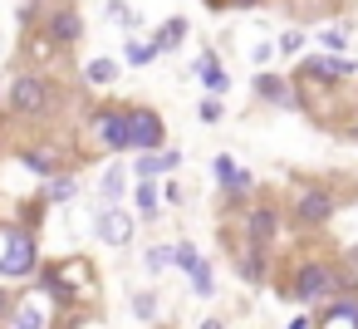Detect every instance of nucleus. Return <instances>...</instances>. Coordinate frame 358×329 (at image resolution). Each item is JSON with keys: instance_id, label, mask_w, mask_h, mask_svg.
Wrapping results in <instances>:
<instances>
[{"instance_id": "f257e3e1", "label": "nucleus", "mask_w": 358, "mask_h": 329, "mask_svg": "<svg viewBox=\"0 0 358 329\" xmlns=\"http://www.w3.org/2000/svg\"><path fill=\"white\" fill-rule=\"evenodd\" d=\"M35 285L59 304V309H74V304H94L99 300V275L84 255H69V260H40L35 270Z\"/></svg>"}, {"instance_id": "f03ea898", "label": "nucleus", "mask_w": 358, "mask_h": 329, "mask_svg": "<svg viewBox=\"0 0 358 329\" xmlns=\"http://www.w3.org/2000/svg\"><path fill=\"white\" fill-rule=\"evenodd\" d=\"M59 108H64V94H59V84H55L50 74H40V69H25V74L10 84V113H15V118L40 123V118H55Z\"/></svg>"}, {"instance_id": "7ed1b4c3", "label": "nucleus", "mask_w": 358, "mask_h": 329, "mask_svg": "<svg viewBox=\"0 0 358 329\" xmlns=\"http://www.w3.org/2000/svg\"><path fill=\"white\" fill-rule=\"evenodd\" d=\"M35 270H40V241H35V226L15 221L6 251H0V280H6V285H20V280H35Z\"/></svg>"}, {"instance_id": "20e7f679", "label": "nucleus", "mask_w": 358, "mask_h": 329, "mask_svg": "<svg viewBox=\"0 0 358 329\" xmlns=\"http://www.w3.org/2000/svg\"><path fill=\"white\" fill-rule=\"evenodd\" d=\"M89 138L103 153H133L128 148V104H99V108H89Z\"/></svg>"}, {"instance_id": "39448f33", "label": "nucleus", "mask_w": 358, "mask_h": 329, "mask_svg": "<svg viewBox=\"0 0 358 329\" xmlns=\"http://www.w3.org/2000/svg\"><path fill=\"white\" fill-rule=\"evenodd\" d=\"M334 290H338V270H334V265H324V260H304V265H294L289 295H294L299 304H324Z\"/></svg>"}, {"instance_id": "423d86ee", "label": "nucleus", "mask_w": 358, "mask_h": 329, "mask_svg": "<svg viewBox=\"0 0 358 329\" xmlns=\"http://www.w3.org/2000/svg\"><path fill=\"white\" fill-rule=\"evenodd\" d=\"M167 143V128H162V113L148 108V104H128V148L133 153H152Z\"/></svg>"}, {"instance_id": "0eeeda50", "label": "nucleus", "mask_w": 358, "mask_h": 329, "mask_svg": "<svg viewBox=\"0 0 358 329\" xmlns=\"http://www.w3.org/2000/svg\"><path fill=\"white\" fill-rule=\"evenodd\" d=\"M15 158H20V167H30L35 177H55V172L69 167V143H59V138H40V143H25Z\"/></svg>"}, {"instance_id": "6e6552de", "label": "nucleus", "mask_w": 358, "mask_h": 329, "mask_svg": "<svg viewBox=\"0 0 358 329\" xmlns=\"http://www.w3.org/2000/svg\"><path fill=\"white\" fill-rule=\"evenodd\" d=\"M40 30H45L59 50H74V45L84 40V15H79V6H55L50 20H45Z\"/></svg>"}, {"instance_id": "1a4fd4ad", "label": "nucleus", "mask_w": 358, "mask_h": 329, "mask_svg": "<svg viewBox=\"0 0 358 329\" xmlns=\"http://www.w3.org/2000/svg\"><path fill=\"white\" fill-rule=\"evenodd\" d=\"M329 216H334V197H329L324 187H304L299 202H294V221L314 231V226H324Z\"/></svg>"}, {"instance_id": "9d476101", "label": "nucleus", "mask_w": 358, "mask_h": 329, "mask_svg": "<svg viewBox=\"0 0 358 329\" xmlns=\"http://www.w3.org/2000/svg\"><path fill=\"white\" fill-rule=\"evenodd\" d=\"M99 241L103 246H128L133 241V216L118 211V206H103L99 211Z\"/></svg>"}, {"instance_id": "9b49d317", "label": "nucleus", "mask_w": 358, "mask_h": 329, "mask_svg": "<svg viewBox=\"0 0 358 329\" xmlns=\"http://www.w3.org/2000/svg\"><path fill=\"white\" fill-rule=\"evenodd\" d=\"M275 231H280V211H275V206H250V211H245V241L270 246Z\"/></svg>"}, {"instance_id": "f8f14e48", "label": "nucleus", "mask_w": 358, "mask_h": 329, "mask_svg": "<svg viewBox=\"0 0 358 329\" xmlns=\"http://www.w3.org/2000/svg\"><path fill=\"white\" fill-rule=\"evenodd\" d=\"M353 74H358V64H348V59H324V55L304 59V79H324V84H334V79H353Z\"/></svg>"}, {"instance_id": "ddd939ff", "label": "nucleus", "mask_w": 358, "mask_h": 329, "mask_svg": "<svg viewBox=\"0 0 358 329\" xmlns=\"http://www.w3.org/2000/svg\"><path fill=\"white\" fill-rule=\"evenodd\" d=\"M211 167H216V182L226 187V197H250V187H255V182H250V172H241V167H236L226 153H221Z\"/></svg>"}, {"instance_id": "4468645a", "label": "nucleus", "mask_w": 358, "mask_h": 329, "mask_svg": "<svg viewBox=\"0 0 358 329\" xmlns=\"http://www.w3.org/2000/svg\"><path fill=\"white\" fill-rule=\"evenodd\" d=\"M319 324H329V329H334V324L358 329V300H353V295H338V300L329 295V300H324V309H319Z\"/></svg>"}, {"instance_id": "2eb2a0df", "label": "nucleus", "mask_w": 358, "mask_h": 329, "mask_svg": "<svg viewBox=\"0 0 358 329\" xmlns=\"http://www.w3.org/2000/svg\"><path fill=\"white\" fill-rule=\"evenodd\" d=\"M177 162H182V153L152 148V153H138V158H133V177H162V172H172Z\"/></svg>"}, {"instance_id": "dca6fc26", "label": "nucleus", "mask_w": 358, "mask_h": 329, "mask_svg": "<svg viewBox=\"0 0 358 329\" xmlns=\"http://www.w3.org/2000/svg\"><path fill=\"white\" fill-rule=\"evenodd\" d=\"M74 197H79V177H74V167H69V172H55L50 187L40 192L45 206H59V202H74Z\"/></svg>"}, {"instance_id": "f3484780", "label": "nucleus", "mask_w": 358, "mask_h": 329, "mask_svg": "<svg viewBox=\"0 0 358 329\" xmlns=\"http://www.w3.org/2000/svg\"><path fill=\"white\" fill-rule=\"evenodd\" d=\"M113 79H118V59L99 55V59L84 64V84H89V89H113Z\"/></svg>"}, {"instance_id": "a211bd4d", "label": "nucleus", "mask_w": 358, "mask_h": 329, "mask_svg": "<svg viewBox=\"0 0 358 329\" xmlns=\"http://www.w3.org/2000/svg\"><path fill=\"white\" fill-rule=\"evenodd\" d=\"M196 79H201V84H206L211 94H226V89H231V79H226V69H221V59H216L211 50H206V55L196 59Z\"/></svg>"}, {"instance_id": "6ab92c4d", "label": "nucleus", "mask_w": 358, "mask_h": 329, "mask_svg": "<svg viewBox=\"0 0 358 329\" xmlns=\"http://www.w3.org/2000/svg\"><path fill=\"white\" fill-rule=\"evenodd\" d=\"M241 280H250V285H260L265 280V246H255V241H245V251H241Z\"/></svg>"}, {"instance_id": "aec40b11", "label": "nucleus", "mask_w": 358, "mask_h": 329, "mask_svg": "<svg viewBox=\"0 0 358 329\" xmlns=\"http://www.w3.org/2000/svg\"><path fill=\"white\" fill-rule=\"evenodd\" d=\"M133 202H138V211L152 221V216H157V202H162V187H157V177H138V187H133Z\"/></svg>"}, {"instance_id": "412c9836", "label": "nucleus", "mask_w": 358, "mask_h": 329, "mask_svg": "<svg viewBox=\"0 0 358 329\" xmlns=\"http://www.w3.org/2000/svg\"><path fill=\"white\" fill-rule=\"evenodd\" d=\"M255 94H260V99H270V104H280V108H285V104H294L289 84H285V79H275V74H255Z\"/></svg>"}, {"instance_id": "4be33fe9", "label": "nucleus", "mask_w": 358, "mask_h": 329, "mask_svg": "<svg viewBox=\"0 0 358 329\" xmlns=\"http://www.w3.org/2000/svg\"><path fill=\"white\" fill-rule=\"evenodd\" d=\"M123 182H128V172H123V167L113 162V167L103 172V182H99V197H103V206H113V202L123 197Z\"/></svg>"}, {"instance_id": "5701e85b", "label": "nucleus", "mask_w": 358, "mask_h": 329, "mask_svg": "<svg viewBox=\"0 0 358 329\" xmlns=\"http://www.w3.org/2000/svg\"><path fill=\"white\" fill-rule=\"evenodd\" d=\"M182 40H187V20H182V15H172V20L157 30V50H177Z\"/></svg>"}, {"instance_id": "b1692460", "label": "nucleus", "mask_w": 358, "mask_h": 329, "mask_svg": "<svg viewBox=\"0 0 358 329\" xmlns=\"http://www.w3.org/2000/svg\"><path fill=\"white\" fill-rule=\"evenodd\" d=\"M157 55H162V50H157V40H148V45H143V40H128V55H123V59H128L133 69H143V64H152Z\"/></svg>"}, {"instance_id": "393cba45", "label": "nucleus", "mask_w": 358, "mask_h": 329, "mask_svg": "<svg viewBox=\"0 0 358 329\" xmlns=\"http://www.w3.org/2000/svg\"><path fill=\"white\" fill-rule=\"evenodd\" d=\"M143 265H148L152 275H157V270H167V265H172V246H152V251L143 255Z\"/></svg>"}, {"instance_id": "a878e982", "label": "nucleus", "mask_w": 358, "mask_h": 329, "mask_svg": "<svg viewBox=\"0 0 358 329\" xmlns=\"http://www.w3.org/2000/svg\"><path fill=\"white\" fill-rule=\"evenodd\" d=\"M187 275H192V290H196V295H211V265H206V260H196Z\"/></svg>"}, {"instance_id": "bb28decb", "label": "nucleus", "mask_w": 358, "mask_h": 329, "mask_svg": "<svg viewBox=\"0 0 358 329\" xmlns=\"http://www.w3.org/2000/svg\"><path fill=\"white\" fill-rule=\"evenodd\" d=\"M221 113H226V108H221V94L201 99V108H196V118H201V123H221Z\"/></svg>"}, {"instance_id": "cd10ccee", "label": "nucleus", "mask_w": 358, "mask_h": 329, "mask_svg": "<svg viewBox=\"0 0 358 329\" xmlns=\"http://www.w3.org/2000/svg\"><path fill=\"white\" fill-rule=\"evenodd\" d=\"M201 255H196V246L192 241H182V246H172V265H182V270H192Z\"/></svg>"}, {"instance_id": "c85d7f7f", "label": "nucleus", "mask_w": 358, "mask_h": 329, "mask_svg": "<svg viewBox=\"0 0 358 329\" xmlns=\"http://www.w3.org/2000/svg\"><path fill=\"white\" fill-rule=\"evenodd\" d=\"M108 20H118V25H128V30L138 25V15H133V10L123 6V0H108Z\"/></svg>"}, {"instance_id": "c756f323", "label": "nucleus", "mask_w": 358, "mask_h": 329, "mask_svg": "<svg viewBox=\"0 0 358 329\" xmlns=\"http://www.w3.org/2000/svg\"><path fill=\"white\" fill-rule=\"evenodd\" d=\"M133 314L138 319H157V295H138L133 300Z\"/></svg>"}, {"instance_id": "7c9ffc66", "label": "nucleus", "mask_w": 358, "mask_h": 329, "mask_svg": "<svg viewBox=\"0 0 358 329\" xmlns=\"http://www.w3.org/2000/svg\"><path fill=\"white\" fill-rule=\"evenodd\" d=\"M15 304H20V300H15V295L6 290V280H0V324H6V319H10V309H15Z\"/></svg>"}, {"instance_id": "2f4dec72", "label": "nucleus", "mask_w": 358, "mask_h": 329, "mask_svg": "<svg viewBox=\"0 0 358 329\" xmlns=\"http://www.w3.org/2000/svg\"><path fill=\"white\" fill-rule=\"evenodd\" d=\"M299 45H304V35H299V30H289V35L280 40V55H299Z\"/></svg>"}, {"instance_id": "473e14b6", "label": "nucleus", "mask_w": 358, "mask_h": 329, "mask_svg": "<svg viewBox=\"0 0 358 329\" xmlns=\"http://www.w3.org/2000/svg\"><path fill=\"white\" fill-rule=\"evenodd\" d=\"M231 6H260V0H231Z\"/></svg>"}, {"instance_id": "72a5a7b5", "label": "nucleus", "mask_w": 358, "mask_h": 329, "mask_svg": "<svg viewBox=\"0 0 358 329\" xmlns=\"http://www.w3.org/2000/svg\"><path fill=\"white\" fill-rule=\"evenodd\" d=\"M353 265H358V251H353Z\"/></svg>"}]
</instances>
